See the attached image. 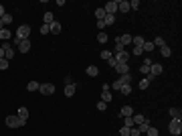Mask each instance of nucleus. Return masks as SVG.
I'll use <instances>...</instances> for the list:
<instances>
[{"instance_id":"f257e3e1","label":"nucleus","mask_w":182,"mask_h":136,"mask_svg":"<svg viewBox=\"0 0 182 136\" xmlns=\"http://www.w3.org/2000/svg\"><path fill=\"white\" fill-rule=\"evenodd\" d=\"M28 37H30V27H28V25H20V27L16 28V39H14V43L18 45L20 41H24Z\"/></svg>"},{"instance_id":"f03ea898","label":"nucleus","mask_w":182,"mask_h":136,"mask_svg":"<svg viewBox=\"0 0 182 136\" xmlns=\"http://www.w3.org/2000/svg\"><path fill=\"white\" fill-rule=\"evenodd\" d=\"M168 132H170L172 136H180V132H182V122H180V118H172V120H170Z\"/></svg>"},{"instance_id":"7ed1b4c3","label":"nucleus","mask_w":182,"mask_h":136,"mask_svg":"<svg viewBox=\"0 0 182 136\" xmlns=\"http://www.w3.org/2000/svg\"><path fill=\"white\" fill-rule=\"evenodd\" d=\"M27 120H20L18 116H6V126L8 128H20V126H24Z\"/></svg>"},{"instance_id":"20e7f679","label":"nucleus","mask_w":182,"mask_h":136,"mask_svg":"<svg viewBox=\"0 0 182 136\" xmlns=\"http://www.w3.org/2000/svg\"><path fill=\"white\" fill-rule=\"evenodd\" d=\"M2 49H4V59H8V61H10V59H14L16 51H14V47L10 45V43H4V45H2Z\"/></svg>"},{"instance_id":"39448f33","label":"nucleus","mask_w":182,"mask_h":136,"mask_svg":"<svg viewBox=\"0 0 182 136\" xmlns=\"http://www.w3.org/2000/svg\"><path fill=\"white\" fill-rule=\"evenodd\" d=\"M103 10H105V14H113L115 16V12H117V0H109L107 4L103 6Z\"/></svg>"},{"instance_id":"423d86ee","label":"nucleus","mask_w":182,"mask_h":136,"mask_svg":"<svg viewBox=\"0 0 182 136\" xmlns=\"http://www.w3.org/2000/svg\"><path fill=\"white\" fill-rule=\"evenodd\" d=\"M39 91L43 95H51V94H55V85H53V83H40Z\"/></svg>"},{"instance_id":"0eeeda50","label":"nucleus","mask_w":182,"mask_h":136,"mask_svg":"<svg viewBox=\"0 0 182 136\" xmlns=\"http://www.w3.org/2000/svg\"><path fill=\"white\" fill-rule=\"evenodd\" d=\"M132 43V35H120L117 39H115V45H121V47H126Z\"/></svg>"},{"instance_id":"6e6552de","label":"nucleus","mask_w":182,"mask_h":136,"mask_svg":"<svg viewBox=\"0 0 182 136\" xmlns=\"http://www.w3.org/2000/svg\"><path fill=\"white\" fill-rule=\"evenodd\" d=\"M115 59H117V63H128V59H129V53L126 51V49H121L120 53L115 55Z\"/></svg>"},{"instance_id":"1a4fd4ad","label":"nucleus","mask_w":182,"mask_h":136,"mask_svg":"<svg viewBox=\"0 0 182 136\" xmlns=\"http://www.w3.org/2000/svg\"><path fill=\"white\" fill-rule=\"evenodd\" d=\"M18 51H20V53H28V51H30V39L20 41V43H18Z\"/></svg>"},{"instance_id":"9d476101","label":"nucleus","mask_w":182,"mask_h":136,"mask_svg":"<svg viewBox=\"0 0 182 136\" xmlns=\"http://www.w3.org/2000/svg\"><path fill=\"white\" fill-rule=\"evenodd\" d=\"M115 71L120 75H126V73H129V65L128 63H117V65H115Z\"/></svg>"},{"instance_id":"9b49d317","label":"nucleus","mask_w":182,"mask_h":136,"mask_svg":"<svg viewBox=\"0 0 182 136\" xmlns=\"http://www.w3.org/2000/svg\"><path fill=\"white\" fill-rule=\"evenodd\" d=\"M120 116H121V118H132V116H134V110H132V106H123V108L120 110Z\"/></svg>"},{"instance_id":"f8f14e48","label":"nucleus","mask_w":182,"mask_h":136,"mask_svg":"<svg viewBox=\"0 0 182 136\" xmlns=\"http://www.w3.org/2000/svg\"><path fill=\"white\" fill-rule=\"evenodd\" d=\"M162 71H164V69H162L160 63H152V65H150V73H154L156 77H158V75H162Z\"/></svg>"},{"instance_id":"ddd939ff","label":"nucleus","mask_w":182,"mask_h":136,"mask_svg":"<svg viewBox=\"0 0 182 136\" xmlns=\"http://www.w3.org/2000/svg\"><path fill=\"white\" fill-rule=\"evenodd\" d=\"M117 10H121V12H129V2L128 0H117Z\"/></svg>"},{"instance_id":"4468645a","label":"nucleus","mask_w":182,"mask_h":136,"mask_svg":"<svg viewBox=\"0 0 182 136\" xmlns=\"http://www.w3.org/2000/svg\"><path fill=\"white\" fill-rule=\"evenodd\" d=\"M75 89H77V85H75V83L65 85V95H67V98H73V95H75Z\"/></svg>"},{"instance_id":"2eb2a0df","label":"nucleus","mask_w":182,"mask_h":136,"mask_svg":"<svg viewBox=\"0 0 182 136\" xmlns=\"http://www.w3.org/2000/svg\"><path fill=\"white\" fill-rule=\"evenodd\" d=\"M154 43L152 41H144V45H142V51H144V53H152V51H154Z\"/></svg>"},{"instance_id":"dca6fc26","label":"nucleus","mask_w":182,"mask_h":136,"mask_svg":"<svg viewBox=\"0 0 182 136\" xmlns=\"http://www.w3.org/2000/svg\"><path fill=\"white\" fill-rule=\"evenodd\" d=\"M85 71H87V75H89V77H97V75H99V69L95 67V65H89V67L85 69Z\"/></svg>"},{"instance_id":"f3484780","label":"nucleus","mask_w":182,"mask_h":136,"mask_svg":"<svg viewBox=\"0 0 182 136\" xmlns=\"http://www.w3.org/2000/svg\"><path fill=\"white\" fill-rule=\"evenodd\" d=\"M10 37H12V33H10V31H8V28H2V31H0V39H2V41H10Z\"/></svg>"},{"instance_id":"a211bd4d","label":"nucleus","mask_w":182,"mask_h":136,"mask_svg":"<svg viewBox=\"0 0 182 136\" xmlns=\"http://www.w3.org/2000/svg\"><path fill=\"white\" fill-rule=\"evenodd\" d=\"M111 100H113V95H111V91H101V102L109 104Z\"/></svg>"},{"instance_id":"6ab92c4d","label":"nucleus","mask_w":182,"mask_h":136,"mask_svg":"<svg viewBox=\"0 0 182 136\" xmlns=\"http://www.w3.org/2000/svg\"><path fill=\"white\" fill-rule=\"evenodd\" d=\"M150 126H152V124H150V120L146 118V120H144L142 124H138V130H140V132H146V130H148Z\"/></svg>"},{"instance_id":"aec40b11","label":"nucleus","mask_w":182,"mask_h":136,"mask_svg":"<svg viewBox=\"0 0 182 136\" xmlns=\"http://www.w3.org/2000/svg\"><path fill=\"white\" fill-rule=\"evenodd\" d=\"M16 116H18L20 120H27V118H28V110L22 106V108H18V114H16Z\"/></svg>"},{"instance_id":"412c9836","label":"nucleus","mask_w":182,"mask_h":136,"mask_svg":"<svg viewBox=\"0 0 182 136\" xmlns=\"http://www.w3.org/2000/svg\"><path fill=\"white\" fill-rule=\"evenodd\" d=\"M160 55L162 57H170V55H172V49H170L168 45H164V47H160Z\"/></svg>"},{"instance_id":"4be33fe9","label":"nucleus","mask_w":182,"mask_h":136,"mask_svg":"<svg viewBox=\"0 0 182 136\" xmlns=\"http://www.w3.org/2000/svg\"><path fill=\"white\" fill-rule=\"evenodd\" d=\"M39 88H40V83H39V81H28V85H27L28 91H39Z\"/></svg>"},{"instance_id":"5701e85b","label":"nucleus","mask_w":182,"mask_h":136,"mask_svg":"<svg viewBox=\"0 0 182 136\" xmlns=\"http://www.w3.org/2000/svg\"><path fill=\"white\" fill-rule=\"evenodd\" d=\"M132 43H134V47H142L144 45V37H140V35L138 37H132Z\"/></svg>"},{"instance_id":"b1692460","label":"nucleus","mask_w":182,"mask_h":136,"mask_svg":"<svg viewBox=\"0 0 182 136\" xmlns=\"http://www.w3.org/2000/svg\"><path fill=\"white\" fill-rule=\"evenodd\" d=\"M43 21H45V25H51V22H55V16H53V12H45Z\"/></svg>"},{"instance_id":"393cba45","label":"nucleus","mask_w":182,"mask_h":136,"mask_svg":"<svg viewBox=\"0 0 182 136\" xmlns=\"http://www.w3.org/2000/svg\"><path fill=\"white\" fill-rule=\"evenodd\" d=\"M51 33H53V35H59L61 33V22H51Z\"/></svg>"},{"instance_id":"a878e982","label":"nucleus","mask_w":182,"mask_h":136,"mask_svg":"<svg viewBox=\"0 0 182 136\" xmlns=\"http://www.w3.org/2000/svg\"><path fill=\"white\" fill-rule=\"evenodd\" d=\"M97 41H99L101 45H105V43L109 41V37H107V35H105V33H103V31H101V33L97 35Z\"/></svg>"},{"instance_id":"bb28decb","label":"nucleus","mask_w":182,"mask_h":136,"mask_svg":"<svg viewBox=\"0 0 182 136\" xmlns=\"http://www.w3.org/2000/svg\"><path fill=\"white\" fill-rule=\"evenodd\" d=\"M123 95H129L132 94V83H126V85H121V89H120Z\"/></svg>"},{"instance_id":"cd10ccee","label":"nucleus","mask_w":182,"mask_h":136,"mask_svg":"<svg viewBox=\"0 0 182 136\" xmlns=\"http://www.w3.org/2000/svg\"><path fill=\"white\" fill-rule=\"evenodd\" d=\"M152 43H154V47H158V49H160V47H164V45H166V41H164L162 37H156V39H154V41H152Z\"/></svg>"},{"instance_id":"c85d7f7f","label":"nucleus","mask_w":182,"mask_h":136,"mask_svg":"<svg viewBox=\"0 0 182 136\" xmlns=\"http://www.w3.org/2000/svg\"><path fill=\"white\" fill-rule=\"evenodd\" d=\"M95 18H97V21H103V18H105V10H103V8H97V10H95Z\"/></svg>"},{"instance_id":"c756f323","label":"nucleus","mask_w":182,"mask_h":136,"mask_svg":"<svg viewBox=\"0 0 182 136\" xmlns=\"http://www.w3.org/2000/svg\"><path fill=\"white\" fill-rule=\"evenodd\" d=\"M146 136H160V132H158V128H154V126H150V128L146 130Z\"/></svg>"},{"instance_id":"7c9ffc66","label":"nucleus","mask_w":182,"mask_h":136,"mask_svg":"<svg viewBox=\"0 0 182 136\" xmlns=\"http://www.w3.org/2000/svg\"><path fill=\"white\" fill-rule=\"evenodd\" d=\"M10 22H12V14H4V16H2V25H4V27H8V25H10Z\"/></svg>"},{"instance_id":"2f4dec72","label":"nucleus","mask_w":182,"mask_h":136,"mask_svg":"<svg viewBox=\"0 0 182 136\" xmlns=\"http://www.w3.org/2000/svg\"><path fill=\"white\" fill-rule=\"evenodd\" d=\"M168 114L172 116V118H180V114H182V112H180L178 108H170V110H168Z\"/></svg>"},{"instance_id":"473e14b6","label":"nucleus","mask_w":182,"mask_h":136,"mask_svg":"<svg viewBox=\"0 0 182 136\" xmlns=\"http://www.w3.org/2000/svg\"><path fill=\"white\" fill-rule=\"evenodd\" d=\"M103 22H105V25H113V22H115V16H113V14H105Z\"/></svg>"},{"instance_id":"72a5a7b5","label":"nucleus","mask_w":182,"mask_h":136,"mask_svg":"<svg viewBox=\"0 0 182 136\" xmlns=\"http://www.w3.org/2000/svg\"><path fill=\"white\" fill-rule=\"evenodd\" d=\"M120 81L123 83V85H126V83H132V75H129V73H126V75H121V77H120Z\"/></svg>"},{"instance_id":"f704fd0d","label":"nucleus","mask_w":182,"mask_h":136,"mask_svg":"<svg viewBox=\"0 0 182 136\" xmlns=\"http://www.w3.org/2000/svg\"><path fill=\"white\" fill-rule=\"evenodd\" d=\"M132 120H134V124H142L144 120H146V118H144L142 114H136V116H132Z\"/></svg>"},{"instance_id":"c9c22d12","label":"nucleus","mask_w":182,"mask_h":136,"mask_svg":"<svg viewBox=\"0 0 182 136\" xmlns=\"http://www.w3.org/2000/svg\"><path fill=\"white\" fill-rule=\"evenodd\" d=\"M123 126H126V128H134L136 124H134V120H132V118H123Z\"/></svg>"},{"instance_id":"e433bc0d","label":"nucleus","mask_w":182,"mask_h":136,"mask_svg":"<svg viewBox=\"0 0 182 136\" xmlns=\"http://www.w3.org/2000/svg\"><path fill=\"white\" fill-rule=\"evenodd\" d=\"M101 59H105V61H107L109 57H113V55H111V51H107V49H105V51H101V55H99Z\"/></svg>"},{"instance_id":"4c0bfd02","label":"nucleus","mask_w":182,"mask_h":136,"mask_svg":"<svg viewBox=\"0 0 182 136\" xmlns=\"http://www.w3.org/2000/svg\"><path fill=\"white\" fill-rule=\"evenodd\" d=\"M148 88H150V81L146 79V77H144V79L140 81V89H148Z\"/></svg>"},{"instance_id":"58836bf2","label":"nucleus","mask_w":182,"mask_h":136,"mask_svg":"<svg viewBox=\"0 0 182 136\" xmlns=\"http://www.w3.org/2000/svg\"><path fill=\"white\" fill-rule=\"evenodd\" d=\"M129 8H132V10H138V8H140V0H132V2H129Z\"/></svg>"},{"instance_id":"ea45409f","label":"nucleus","mask_w":182,"mask_h":136,"mask_svg":"<svg viewBox=\"0 0 182 136\" xmlns=\"http://www.w3.org/2000/svg\"><path fill=\"white\" fill-rule=\"evenodd\" d=\"M8 65H10L8 59H0V69H8Z\"/></svg>"},{"instance_id":"a19ab883","label":"nucleus","mask_w":182,"mask_h":136,"mask_svg":"<svg viewBox=\"0 0 182 136\" xmlns=\"http://www.w3.org/2000/svg\"><path fill=\"white\" fill-rule=\"evenodd\" d=\"M120 136H129V128L121 126V128H120Z\"/></svg>"},{"instance_id":"79ce46f5","label":"nucleus","mask_w":182,"mask_h":136,"mask_svg":"<svg viewBox=\"0 0 182 136\" xmlns=\"http://www.w3.org/2000/svg\"><path fill=\"white\" fill-rule=\"evenodd\" d=\"M49 31H51V25H43L40 27V35H47Z\"/></svg>"},{"instance_id":"37998d69","label":"nucleus","mask_w":182,"mask_h":136,"mask_svg":"<svg viewBox=\"0 0 182 136\" xmlns=\"http://www.w3.org/2000/svg\"><path fill=\"white\" fill-rule=\"evenodd\" d=\"M97 110H99V112H105V110H107V104H105V102H99V104H97Z\"/></svg>"},{"instance_id":"c03bdc74","label":"nucleus","mask_w":182,"mask_h":136,"mask_svg":"<svg viewBox=\"0 0 182 136\" xmlns=\"http://www.w3.org/2000/svg\"><path fill=\"white\" fill-rule=\"evenodd\" d=\"M107 63H109V67H113V69H115V65H117V59H115V57H109Z\"/></svg>"},{"instance_id":"a18cd8bd","label":"nucleus","mask_w":182,"mask_h":136,"mask_svg":"<svg viewBox=\"0 0 182 136\" xmlns=\"http://www.w3.org/2000/svg\"><path fill=\"white\" fill-rule=\"evenodd\" d=\"M140 134H142V132L136 128V126H134V128H129V136H140Z\"/></svg>"},{"instance_id":"49530a36","label":"nucleus","mask_w":182,"mask_h":136,"mask_svg":"<svg viewBox=\"0 0 182 136\" xmlns=\"http://www.w3.org/2000/svg\"><path fill=\"white\" fill-rule=\"evenodd\" d=\"M140 71H142L144 75H148V73H150V67H148V65H142V67H140Z\"/></svg>"},{"instance_id":"de8ad7c7","label":"nucleus","mask_w":182,"mask_h":136,"mask_svg":"<svg viewBox=\"0 0 182 136\" xmlns=\"http://www.w3.org/2000/svg\"><path fill=\"white\" fill-rule=\"evenodd\" d=\"M132 53H134V55H142L144 51H142V47H134V51H132Z\"/></svg>"},{"instance_id":"09e8293b","label":"nucleus","mask_w":182,"mask_h":136,"mask_svg":"<svg viewBox=\"0 0 182 136\" xmlns=\"http://www.w3.org/2000/svg\"><path fill=\"white\" fill-rule=\"evenodd\" d=\"M121 85H123V83H121L120 79H117V81H113V89H121Z\"/></svg>"},{"instance_id":"8fccbe9b","label":"nucleus","mask_w":182,"mask_h":136,"mask_svg":"<svg viewBox=\"0 0 182 136\" xmlns=\"http://www.w3.org/2000/svg\"><path fill=\"white\" fill-rule=\"evenodd\" d=\"M146 79H148V81L152 83V81H154V79H156V75H154V73H148V75H146Z\"/></svg>"},{"instance_id":"3c124183","label":"nucleus","mask_w":182,"mask_h":136,"mask_svg":"<svg viewBox=\"0 0 182 136\" xmlns=\"http://www.w3.org/2000/svg\"><path fill=\"white\" fill-rule=\"evenodd\" d=\"M152 63H154V61H152V59H150V57H146V61L142 63V65H148V67H150V65H152Z\"/></svg>"},{"instance_id":"603ef678","label":"nucleus","mask_w":182,"mask_h":136,"mask_svg":"<svg viewBox=\"0 0 182 136\" xmlns=\"http://www.w3.org/2000/svg\"><path fill=\"white\" fill-rule=\"evenodd\" d=\"M105 27H107V25H105L103 21H97V28H105Z\"/></svg>"},{"instance_id":"864d4df0","label":"nucleus","mask_w":182,"mask_h":136,"mask_svg":"<svg viewBox=\"0 0 182 136\" xmlns=\"http://www.w3.org/2000/svg\"><path fill=\"white\" fill-rule=\"evenodd\" d=\"M4 14H6V10H4V6H2V4H0V18H2V16H4Z\"/></svg>"},{"instance_id":"5fc2aeb1","label":"nucleus","mask_w":182,"mask_h":136,"mask_svg":"<svg viewBox=\"0 0 182 136\" xmlns=\"http://www.w3.org/2000/svg\"><path fill=\"white\" fill-rule=\"evenodd\" d=\"M0 59H4V49L0 47Z\"/></svg>"},{"instance_id":"6e6d98bb","label":"nucleus","mask_w":182,"mask_h":136,"mask_svg":"<svg viewBox=\"0 0 182 136\" xmlns=\"http://www.w3.org/2000/svg\"><path fill=\"white\" fill-rule=\"evenodd\" d=\"M2 27H4V25H2V18H0V31H2Z\"/></svg>"}]
</instances>
